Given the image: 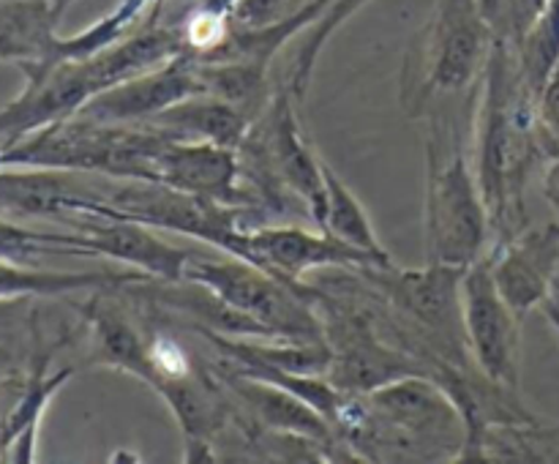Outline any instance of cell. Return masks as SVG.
Wrapping results in <instances>:
<instances>
[{
    "label": "cell",
    "mask_w": 559,
    "mask_h": 464,
    "mask_svg": "<svg viewBox=\"0 0 559 464\" xmlns=\"http://www.w3.org/2000/svg\"><path fill=\"white\" fill-rule=\"evenodd\" d=\"M33 298H0V344L16 336L22 322H31Z\"/></svg>",
    "instance_id": "4316f807"
},
{
    "label": "cell",
    "mask_w": 559,
    "mask_h": 464,
    "mask_svg": "<svg viewBox=\"0 0 559 464\" xmlns=\"http://www.w3.org/2000/svg\"><path fill=\"white\" fill-rule=\"evenodd\" d=\"M516 66L524 91L538 102L540 91L559 66V0H546L540 14L516 44Z\"/></svg>",
    "instance_id": "7402d4cb"
},
{
    "label": "cell",
    "mask_w": 559,
    "mask_h": 464,
    "mask_svg": "<svg viewBox=\"0 0 559 464\" xmlns=\"http://www.w3.org/2000/svg\"><path fill=\"white\" fill-rule=\"evenodd\" d=\"M145 282L147 276L140 271H41L38 265L0 257V298H55V295H71L82 289H109L120 284Z\"/></svg>",
    "instance_id": "ffe728a7"
},
{
    "label": "cell",
    "mask_w": 559,
    "mask_h": 464,
    "mask_svg": "<svg viewBox=\"0 0 559 464\" xmlns=\"http://www.w3.org/2000/svg\"><path fill=\"white\" fill-rule=\"evenodd\" d=\"M22 76V91L0 107V142H14L44 126L74 118L93 96L107 91L91 55L60 58Z\"/></svg>",
    "instance_id": "ba28073f"
},
{
    "label": "cell",
    "mask_w": 559,
    "mask_h": 464,
    "mask_svg": "<svg viewBox=\"0 0 559 464\" xmlns=\"http://www.w3.org/2000/svg\"><path fill=\"white\" fill-rule=\"evenodd\" d=\"M540 309H544V314H546V320H549V325L559 333V304H557V300L549 298L544 306H540Z\"/></svg>",
    "instance_id": "f1b7e54d"
},
{
    "label": "cell",
    "mask_w": 559,
    "mask_h": 464,
    "mask_svg": "<svg viewBox=\"0 0 559 464\" xmlns=\"http://www.w3.org/2000/svg\"><path fill=\"white\" fill-rule=\"evenodd\" d=\"M240 178L243 172H240L238 151L211 145V142L167 136L156 153L151 180L240 207L249 202V191L240 189Z\"/></svg>",
    "instance_id": "9a60e30c"
},
{
    "label": "cell",
    "mask_w": 559,
    "mask_h": 464,
    "mask_svg": "<svg viewBox=\"0 0 559 464\" xmlns=\"http://www.w3.org/2000/svg\"><path fill=\"white\" fill-rule=\"evenodd\" d=\"M371 0H331L325 11L320 14V20L309 27L306 38L300 41L298 55H295V63H293V74H289V93H293L298 102H304L306 93H309L311 85V76L317 71V60H320L322 49L325 44L331 41L333 33L344 25L347 20H353L364 5H369Z\"/></svg>",
    "instance_id": "603a6c76"
},
{
    "label": "cell",
    "mask_w": 559,
    "mask_h": 464,
    "mask_svg": "<svg viewBox=\"0 0 559 464\" xmlns=\"http://www.w3.org/2000/svg\"><path fill=\"white\" fill-rule=\"evenodd\" d=\"M480 82L484 91L475 115V175L489 205L491 224L511 233L522 213L524 180L535 156L533 126L538 102L524 91L516 49L500 38L491 41Z\"/></svg>",
    "instance_id": "6da1fadb"
},
{
    "label": "cell",
    "mask_w": 559,
    "mask_h": 464,
    "mask_svg": "<svg viewBox=\"0 0 559 464\" xmlns=\"http://www.w3.org/2000/svg\"><path fill=\"white\" fill-rule=\"evenodd\" d=\"M322 328L333 353L325 377L338 391L364 396L402 377L429 374L418 355L380 342L371 325L358 317L336 314L331 322H322Z\"/></svg>",
    "instance_id": "8fae6325"
},
{
    "label": "cell",
    "mask_w": 559,
    "mask_h": 464,
    "mask_svg": "<svg viewBox=\"0 0 559 464\" xmlns=\"http://www.w3.org/2000/svg\"><path fill=\"white\" fill-rule=\"evenodd\" d=\"M194 93H205V87L197 76L194 60L189 55H180V58L158 66V69L107 87L98 96H93L76 115L98 120V123L142 126L173 104L194 96Z\"/></svg>",
    "instance_id": "7c38bea8"
},
{
    "label": "cell",
    "mask_w": 559,
    "mask_h": 464,
    "mask_svg": "<svg viewBox=\"0 0 559 464\" xmlns=\"http://www.w3.org/2000/svg\"><path fill=\"white\" fill-rule=\"evenodd\" d=\"M0 257L27 265H38L41 257H74L71 254L66 235L33 233V229L20 227L14 218L0 213Z\"/></svg>",
    "instance_id": "cb8c5ba5"
},
{
    "label": "cell",
    "mask_w": 559,
    "mask_h": 464,
    "mask_svg": "<svg viewBox=\"0 0 559 464\" xmlns=\"http://www.w3.org/2000/svg\"><path fill=\"white\" fill-rule=\"evenodd\" d=\"M85 322L91 325V358L87 364L109 366V369L134 374L136 380H153L151 344L140 336L134 325L123 317V311L115 309L107 300L93 298L85 306Z\"/></svg>",
    "instance_id": "d6986e66"
},
{
    "label": "cell",
    "mask_w": 559,
    "mask_h": 464,
    "mask_svg": "<svg viewBox=\"0 0 559 464\" xmlns=\"http://www.w3.org/2000/svg\"><path fill=\"white\" fill-rule=\"evenodd\" d=\"M309 0H238L229 14V27L254 31V27L276 25L287 16L298 14Z\"/></svg>",
    "instance_id": "d4e9b609"
},
{
    "label": "cell",
    "mask_w": 559,
    "mask_h": 464,
    "mask_svg": "<svg viewBox=\"0 0 559 464\" xmlns=\"http://www.w3.org/2000/svg\"><path fill=\"white\" fill-rule=\"evenodd\" d=\"M544 194H546V200H549V205L559 213V156L551 162V167L546 169Z\"/></svg>",
    "instance_id": "83f0119b"
},
{
    "label": "cell",
    "mask_w": 559,
    "mask_h": 464,
    "mask_svg": "<svg viewBox=\"0 0 559 464\" xmlns=\"http://www.w3.org/2000/svg\"><path fill=\"white\" fill-rule=\"evenodd\" d=\"M491 271L502 298L522 320L533 309H540L551 298L559 273L557 224L524 229L506 238V243L491 254Z\"/></svg>",
    "instance_id": "5bb4252c"
},
{
    "label": "cell",
    "mask_w": 559,
    "mask_h": 464,
    "mask_svg": "<svg viewBox=\"0 0 559 464\" xmlns=\"http://www.w3.org/2000/svg\"><path fill=\"white\" fill-rule=\"evenodd\" d=\"M462 317L475 366L497 385L519 391L524 320L502 298L491 271V254H484L464 267Z\"/></svg>",
    "instance_id": "8992f818"
},
{
    "label": "cell",
    "mask_w": 559,
    "mask_h": 464,
    "mask_svg": "<svg viewBox=\"0 0 559 464\" xmlns=\"http://www.w3.org/2000/svg\"><path fill=\"white\" fill-rule=\"evenodd\" d=\"M224 385L233 391V396L238 398L240 407L249 409L251 418H254V424L260 426V429L278 431V435L309 437V440L322 442L328 451H338L347 453L349 459H358L347 445H344L342 437H338L336 429L328 424L325 415L317 413L309 402L295 396L287 388L257 380V377L249 374H238V371H229Z\"/></svg>",
    "instance_id": "2e32d148"
},
{
    "label": "cell",
    "mask_w": 559,
    "mask_h": 464,
    "mask_svg": "<svg viewBox=\"0 0 559 464\" xmlns=\"http://www.w3.org/2000/svg\"><path fill=\"white\" fill-rule=\"evenodd\" d=\"M85 172L44 167H0V213L9 218H58L69 224L104 200L107 186L80 178Z\"/></svg>",
    "instance_id": "4fadbf2b"
},
{
    "label": "cell",
    "mask_w": 559,
    "mask_h": 464,
    "mask_svg": "<svg viewBox=\"0 0 559 464\" xmlns=\"http://www.w3.org/2000/svg\"><path fill=\"white\" fill-rule=\"evenodd\" d=\"M374 413L407 431L429 462H459L467 445V420L456 398L429 374H409L364 393Z\"/></svg>",
    "instance_id": "52a82bcc"
},
{
    "label": "cell",
    "mask_w": 559,
    "mask_h": 464,
    "mask_svg": "<svg viewBox=\"0 0 559 464\" xmlns=\"http://www.w3.org/2000/svg\"><path fill=\"white\" fill-rule=\"evenodd\" d=\"M55 3H58V5H60V9H63V11H69V5H71V3H74V0H55Z\"/></svg>",
    "instance_id": "f546056e"
},
{
    "label": "cell",
    "mask_w": 559,
    "mask_h": 464,
    "mask_svg": "<svg viewBox=\"0 0 559 464\" xmlns=\"http://www.w3.org/2000/svg\"><path fill=\"white\" fill-rule=\"evenodd\" d=\"M240 257L298 289H306L300 278L320 267H358V271L385 267L377 257L344 243L336 235L325 229H306L298 224L246 227Z\"/></svg>",
    "instance_id": "9c48e42d"
},
{
    "label": "cell",
    "mask_w": 559,
    "mask_h": 464,
    "mask_svg": "<svg viewBox=\"0 0 559 464\" xmlns=\"http://www.w3.org/2000/svg\"><path fill=\"white\" fill-rule=\"evenodd\" d=\"M183 282L202 284L238 309L273 338H325L320 317L311 311L309 293L262 271L254 262L224 251V257L191 254Z\"/></svg>",
    "instance_id": "3957f363"
},
{
    "label": "cell",
    "mask_w": 559,
    "mask_h": 464,
    "mask_svg": "<svg viewBox=\"0 0 559 464\" xmlns=\"http://www.w3.org/2000/svg\"><path fill=\"white\" fill-rule=\"evenodd\" d=\"M63 14L55 0H0V63L25 74L60 60Z\"/></svg>",
    "instance_id": "e0dca14e"
},
{
    "label": "cell",
    "mask_w": 559,
    "mask_h": 464,
    "mask_svg": "<svg viewBox=\"0 0 559 464\" xmlns=\"http://www.w3.org/2000/svg\"><path fill=\"white\" fill-rule=\"evenodd\" d=\"M491 213L475 164L464 151L462 129L451 115L431 120L426 136L424 243L426 260L467 267L489 254Z\"/></svg>",
    "instance_id": "7a4b0ae2"
},
{
    "label": "cell",
    "mask_w": 559,
    "mask_h": 464,
    "mask_svg": "<svg viewBox=\"0 0 559 464\" xmlns=\"http://www.w3.org/2000/svg\"><path fill=\"white\" fill-rule=\"evenodd\" d=\"M538 120L559 145V66L538 96Z\"/></svg>",
    "instance_id": "484cf974"
},
{
    "label": "cell",
    "mask_w": 559,
    "mask_h": 464,
    "mask_svg": "<svg viewBox=\"0 0 559 464\" xmlns=\"http://www.w3.org/2000/svg\"><path fill=\"white\" fill-rule=\"evenodd\" d=\"M495 36L486 22L480 0H437L435 20L420 60V82L404 107L413 115L431 98L462 93L484 74Z\"/></svg>",
    "instance_id": "5b68a950"
},
{
    "label": "cell",
    "mask_w": 559,
    "mask_h": 464,
    "mask_svg": "<svg viewBox=\"0 0 559 464\" xmlns=\"http://www.w3.org/2000/svg\"><path fill=\"white\" fill-rule=\"evenodd\" d=\"M235 213L238 207L156 180H118L112 189H107L104 200L87 207L85 216L131 218L158 233L189 235L216 246L218 251L240 257L246 227H240Z\"/></svg>",
    "instance_id": "277c9868"
},
{
    "label": "cell",
    "mask_w": 559,
    "mask_h": 464,
    "mask_svg": "<svg viewBox=\"0 0 559 464\" xmlns=\"http://www.w3.org/2000/svg\"><path fill=\"white\" fill-rule=\"evenodd\" d=\"M66 233L74 257H109L153 282H183L186 265L194 251L173 246L156 235L158 229L118 216H76Z\"/></svg>",
    "instance_id": "30bf717a"
},
{
    "label": "cell",
    "mask_w": 559,
    "mask_h": 464,
    "mask_svg": "<svg viewBox=\"0 0 559 464\" xmlns=\"http://www.w3.org/2000/svg\"><path fill=\"white\" fill-rule=\"evenodd\" d=\"M142 126L162 131L164 136H173V140L211 142V145L238 151L249 136L254 120H249L238 107L213 93H194Z\"/></svg>",
    "instance_id": "ac0fdd59"
},
{
    "label": "cell",
    "mask_w": 559,
    "mask_h": 464,
    "mask_svg": "<svg viewBox=\"0 0 559 464\" xmlns=\"http://www.w3.org/2000/svg\"><path fill=\"white\" fill-rule=\"evenodd\" d=\"M322 172H325V222L322 229L331 235H336L344 243L355 246V249L366 251V254L377 257L385 267H393L391 251L382 246V240L377 238V229L371 224L369 213H366L364 202L353 194L347 183L333 172L331 164H322Z\"/></svg>",
    "instance_id": "44dd1931"
}]
</instances>
